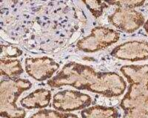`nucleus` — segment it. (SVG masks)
<instances>
[{
  "instance_id": "1",
  "label": "nucleus",
  "mask_w": 148,
  "mask_h": 118,
  "mask_svg": "<svg viewBox=\"0 0 148 118\" xmlns=\"http://www.w3.org/2000/svg\"><path fill=\"white\" fill-rule=\"evenodd\" d=\"M47 84L54 88L71 86L108 98L120 96L127 88V83L117 73L96 72L91 66L76 62L65 64Z\"/></svg>"
},
{
  "instance_id": "2",
  "label": "nucleus",
  "mask_w": 148,
  "mask_h": 118,
  "mask_svg": "<svg viewBox=\"0 0 148 118\" xmlns=\"http://www.w3.org/2000/svg\"><path fill=\"white\" fill-rule=\"evenodd\" d=\"M31 86L32 83L23 78L5 79L1 82L0 115L2 117H25L26 111L18 107L16 102L21 94L30 90Z\"/></svg>"
},
{
  "instance_id": "3",
  "label": "nucleus",
  "mask_w": 148,
  "mask_h": 118,
  "mask_svg": "<svg viewBox=\"0 0 148 118\" xmlns=\"http://www.w3.org/2000/svg\"><path fill=\"white\" fill-rule=\"evenodd\" d=\"M123 118H148V86L131 83L120 103Z\"/></svg>"
},
{
  "instance_id": "4",
  "label": "nucleus",
  "mask_w": 148,
  "mask_h": 118,
  "mask_svg": "<svg viewBox=\"0 0 148 118\" xmlns=\"http://www.w3.org/2000/svg\"><path fill=\"white\" fill-rule=\"evenodd\" d=\"M117 31L104 27H96L90 33L77 42L78 49L85 52H95L115 44L119 40Z\"/></svg>"
},
{
  "instance_id": "5",
  "label": "nucleus",
  "mask_w": 148,
  "mask_h": 118,
  "mask_svg": "<svg viewBox=\"0 0 148 118\" xmlns=\"http://www.w3.org/2000/svg\"><path fill=\"white\" fill-rule=\"evenodd\" d=\"M92 103L90 95L74 90H63L53 96V106L56 110L64 112L81 110L89 107Z\"/></svg>"
},
{
  "instance_id": "6",
  "label": "nucleus",
  "mask_w": 148,
  "mask_h": 118,
  "mask_svg": "<svg viewBox=\"0 0 148 118\" xmlns=\"http://www.w3.org/2000/svg\"><path fill=\"white\" fill-rule=\"evenodd\" d=\"M108 19L114 27L127 33L136 31L145 24L143 14L134 9H116Z\"/></svg>"
},
{
  "instance_id": "7",
  "label": "nucleus",
  "mask_w": 148,
  "mask_h": 118,
  "mask_svg": "<svg viewBox=\"0 0 148 118\" xmlns=\"http://www.w3.org/2000/svg\"><path fill=\"white\" fill-rule=\"evenodd\" d=\"M25 71L28 75L39 81L52 78L59 68V64L49 57L27 58L25 60Z\"/></svg>"
},
{
  "instance_id": "8",
  "label": "nucleus",
  "mask_w": 148,
  "mask_h": 118,
  "mask_svg": "<svg viewBox=\"0 0 148 118\" xmlns=\"http://www.w3.org/2000/svg\"><path fill=\"white\" fill-rule=\"evenodd\" d=\"M110 55L122 61H145L148 59V41H132L123 43L115 47Z\"/></svg>"
},
{
  "instance_id": "9",
  "label": "nucleus",
  "mask_w": 148,
  "mask_h": 118,
  "mask_svg": "<svg viewBox=\"0 0 148 118\" xmlns=\"http://www.w3.org/2000/svg\"><path fill=\"white\" fill-rule=\"evenodd\" d=\"M51 92L46 89H39L20 100V103L24 108L27 109L45 108L50 104L51 100Z\"/></svg>"
},
{
  "instance_id": "10",
  "label": "nucleus",
  "mask_w": 148,
  "mask_h": 118,
  "mask_svg": "<svg viewBox=\"0 0 148 118\" xmlns=\"http://www.w3.org/2000/svg\"><path fill=\"white\" fill-rule=\"evenodd\" d=\"M130 84L141 83L148 86V64L125 65L120 69Z\"/></svg>"
},
{
  "instance_id": "11",
  "label": "nucleus",
  "mask_w": 148,
  "mask_h": 118,
  "mask_svg": "<svg viewBox=\"0 0 148 118\" xmlns=\"http://www.w3.org/2000/svg\"><path fill=\"white\" fill-rule=\"evenodd\" d=\"M82 118H119V114L114 107L96 105L83 109L81 112Z\"/></svg>"
},
{
  "instance_id": "12",
  "label": "nucleus",
  "mask_w": 148,
  "mask_h": 118,
  "mask_svg": "<svg viewBox=\"0 0 148 118\" xmlns=\"http://www.w3.org/2000/svg\"><path fill=\"white\" fill-rule=\"evenodd\" d=\"M1 75L8 79L15 78L24 73L22 64L18 59H1Z\"/></svg>"
},
{
  "instance_id": "13",
  "label": "nucleus",
  "mask_w": 148,
  "mask_h": 118,
  "mask_svg": "<svg viewBox=\"0 0 148 118\" xmlns=\"http://www.w3.org/2000/svg\"><path fill=\"white\" fill-rule=\"evenodd\" d=\"M30 118H79L76 115L60 112L57 110L42 109L33 115Z\"/></svg>"
},
{
  "instance_id": "14",
  "label": "nucleus",
  "mask_w": 148,
  "mask_h": 118,
  "mask_svg": "<svg viewBox=\"0 0 148 118\" xmlns=\"http://www.w3.org/2000/svg\"><path fill=\"white\" fill-rule=\"evenodd\" d=\"M83 3L96 19L101 16L104 9L108 7L107 2L103 1H83Z\"/></svg>"
},
{
  "instance_id": "15",
  "label": "nucleus",
  "mask_w": 148,
  "mask_h": 118,
  "mask_svg": "<svg viewBox=\"0 0 148 118\" xmlns=\"http://www.w3.org/2000/svg\"><path fill=\"white\" fill-rule=\"evenodd\" d=\"M107 4L116 5L119 8L134 9L140 7L145 4V1H133V0H124V1H108Z\"/></svg>"
},
{
  "instance_id": "16",
  "label": "nucleus",
  "mask_w": 148,
  "mask_h": 118,
  "mask_svg": "<svg viewBox=\"0 0 148 118\" xmlns=\"http://www.w3.org/2000/svg\"><path fill=\"white\" fill-rule=\"evenodd\" d=\"M22 51L18 47L11 45L2 46V53H1L2 58H17L18 56H22Z\"/></svg>"
},
{
  "instance_id": "17",
  "label": "nucleus",
  "mask_w": 148,
  "mask_h": 118,
  "mask_svg": "<svg viewBox=\"0 0 148 118\" xmlns=\"http://www.w3.org/2000/svg\"><path fill=\"white\" fill-rule=\"evenodd\" d=\"M144 28H145L147 34L148 35V19H147V22L144 24Z\"/></svg>"
}]
</instances>
